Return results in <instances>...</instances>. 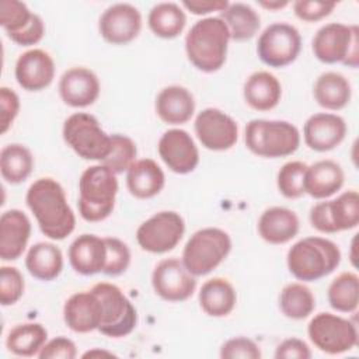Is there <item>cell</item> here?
Instances as JSON below:
<instances>
[{
    "instance_id": "1",
    "label": "cell",
    "mask_w": 359,
    "mask_h": 359,
    "mask_svg": "<svg viewBox=\"0 0 359 359\" xmlns=\"http://www.w3.org/2000/svg\"><path fill=\"white\" fill-rule=\"evenodd\" d=\"M25 202L48 238L63 240L73 233L76 216L63 187L56 180L43 177L34 181L27 191Z\"/></svg>"
},
{
    "instance_id": "2",
    "label": "cell",
    "mask_w": 359,
    "mask_h": 359,
    "mask_svg": "<svg viewBox=\"0 0 359 359\" xmlns=\"http://www.w3.org/2000/svg\"><path fill=\"white\" fill-rule=\"evenodd\" d=\"M230 32L220 17L196 21L185 36L188 60L201 72H217L226 62Z\"/></svg>"
},
{
    "instance_id": "3",
    "label": "cell",
    "mask_w": 359,
    "mask_h": 359,
    "mask_svg": "<svg viewBox=\"0 0 359 359\" xmlns=\"http://www.w3.org/2000/svg\"><path fill=\"white\" fill-rule=\"evenodd\" d=\"M339 262V247L324 237H304L296 241L286 255L289 272L303 282H316L332 273Z\"/></svg>"
},
{
    "instance_id": "4",
    "label": "cell",
    "mask_w": 359,
    "mask_h": 359,
    "mask_svg": "<svg viewBox=\"0 0 359 359\" xmlns=\"http://www.w3.org/2000/svg\"><path fill=\"white\" fill-rule=\"evenodd\" d=\"M116 174L104 164L86 168L79 180V213L90 223L105 220L115 208Z\"/></svg>"
},
{
    "instance_id": "5",
    "label": "cell",
    "mask_w": 359,
    "mask_h": 359,
    "mask_svg": "<svg viewBox=\"0 0 359 359\" xmlns=\"http://www.w3.org/2000/svg\"><path fill=\"white\" fill-rule=\"evenodd\" d=\"M244 142L247 149L258 157H286L299 149L300 132L287 121L252 119L245 126Z\"/></svg>"
},
{
    "instance_id": "6",
    "label": "cell",
    "mask_w": 359,
    "mask_h": 359,
    "mask_svg": "<svg viewBox=\"0 0 359 359\" xmlns=\"http://www.w3.org/2000/svg\"><path fill=\"white\" fill-rule=\"evenodd\" d=\"M231 250L230 236L217 227L195 231L182 250V264L194 276H203L216 269Z\"/></svg>"
},
{
    "instance_id": "7",
    "label": "cell",
    "mask_w": 359,
    "mask_h": 359,
    "mask_svg": "<svg viewBox=\"0 0 359 359\" xmlns=\"http://www.w3.org/2000/svg\"><path fill=\"white\" fill-rule=\"evenodd\" d=\"M311 49L316 59L325 65L342 63L356 69L359 66V28L341 22L325 24L314 34Z\"/></svg>"
},
{
    "instance_id": "8",
    "label": "cell",
    "mask_w": 359,
    "mask_h": 359,
    "mask_svg": "<svg viewBox=\"0 0 359 359\" xmlns=\"http://www.w3.org/2000/svg\"><path fill=\"white\" fill-rule=\"evenodd\" d=\"M63 140L81 158L102 161L111 150V136L87 112L72 114L63 123Z\"/></svg>"
},
{
    "instance_id": "9",
    "label": "cell",
    "mask_w": 359,
    "mask_h": 359,
    "mask_svg": "<svg viewBox=\"0 0 359 359\" xmlns=\"http://www.w3.org/2000/svg\"><path fill=\"white\" fill-rule=\"evenodd\" d=\"M91 290L102 304V320L98 331L109 338L129 335L137 324V311L125 293L114 283L98 282Z\"/></svg>"
},
{
    "instance_id": "10",
    "label": "cell",
    "mask_w": 359,
    "mask_h": 359,
    "mask_svg": "<svg viewBox=\"0 0 359 359\" xmlns=\"http://www.w3.org/2000/svg\"><path fill=\"white\" fill-rule=\"evenodd\" d=\"M307 335L318 351L328 355L345 353L358 345L356 324L325 311L316 314L310 320Z\"/></svg>"
},
{
    "instance_id": "11",
    "label": "cell",
    "mask_w": 359,
    "mask_h": 359,
    "mask_svg": "<svg viewBox=\"0 0 359 359\" xmlns=\"http://www.w3.org/2000/svg\"><path fill=\"white\" fill-rule=\"evenodd\" d=\"M302 50V36L296 27L287 22H273L259 35L257 53L269 67H285L293 63Z\"/></svg>"
},
{
    "instance_id": "12",
    "label": "cell",
    "mask_w": 359,
    "mask_h": 359,
    "mask_svg": "<svg viewBox=\"0 0 359 359\" xmlns=\"http://www.w3.org/2000/svg\"><path fill=\"white\" fill-rule=\"evenodd\" d=\"M185 233V223L180 213L161 210L144 220L136 230V240L143 251L164 254L174 250Z\"/></svg>"
},
{
    "instance_id": "13",
    "label": "cell",
    "mask_w": 359,
    "mask_h": 359,
    "mask_svg": "<svg viewBox=\"0 0 359 359\" xmlns=\"http://www.w3.org/2000/svg\"><path fill=\"white\" fill-rule=\"evenodd\" d=\"M151 286L157 296L165 302L188 300L195 289L196 279L178 258L161 259L153 269Z\"/></svg>"
},
{
    "instance_id": "14",
    "label": "cell",
    "mask_w": 359,
    "mask_h": 359,
    "mask_svg": "<svg viewBox=\"0 0 359 359\" xmlns=\"http://www.w3.org/2000/svg\"><path fill=\"white\" fill-rule=\"evenodd\" d=\"M194 129L202 146L213 151L229 150L238 139L237 122L217 108L202 109L195 118Z\"/></svg>"
},
{
    "instance_id": "15",
    "label": "cell",
    "mask_w": 359,
    "mask_h": 359,
    "mask_svg": "<svg viewBox=\"0 0 359 359\" xmlns=\"http://www.w3.org/2000/svg\"><path fill=\"white\" fill-rule=\"evenodd\" d=\"M142 29V14L129 3L109 6L100 17L98 31L112 45H126L137 38Z\"/></svg>"
},
{
    "instance_id": "16",
    "label": "cell",
    "mask_w": 359,
    "mask_h": 359,
    "mask_svg": "<svg viewBox=\"0 0 359 359\" xmlns=\"http://www.w3.org/2000/svg\"><path fill=\"white\" fill-rule=\"evenodd\" d=\"M158 156L175 174H189L199 164V150L192 136L184 129L165 130L157 144Z\"/></svg>"
},
{
    "instance_id": "17",
    "label": "cell",
    "mask_w": 359,
    "mask_h": 359,
    "mask_svg": "<svg viewBox=\"0 0 359 359\" xmlns=\"http://www.w3.org/2000/svg\"><path fill=\"white\" fill-rule=\"evenodd\" d=\"M346 136V122L331 112H318L307 118L303 126L304 143L314 151H330L338 147Z\"/></svg>"
},
{
    "instance_id": "18",
    "label": "cell",
    "mask_w": 359,
    "mask_h": 359,
    "mask_svg": "<svg viewBox=\"0 0 359 359\" xmlns=\"http://www.w3.org/2000/svg\"><path fill=\"white\" fill-rule=\"evenodd\" d=\"M100 80L97 74L81 66L67 69L59 80V95L62 101L73 108L93 105L100 95Z\"/></svg>"
},
{
    "instance_id": "19",
    "label": "cell",
    "mask_w": 359,
    "mask_h": 359,
    "mask_svg": "<svg viewBox=\"0 0 359 359\" xmlns=\"http://www.w3.org/2000/svg\"><path fill=\"white\" fill-rule=\"evenodd\" d=\"M15 80L27 91H41L55 79V62L43 49H29L15 62Z\"/></svg>"
},
{
    "instance_id": "20",
    "label": "cell",
    "mask_w": 359,
    "mask_h": 359,
    "mask_svg": "<svg viewBox=\"0 0 359 359\" xmlns=\"http://www.w3.org/2000/svg\"><path fill=\"white\" fill-rule=\"evenodd\" d=\"M65 324L77 334L98 330L102 320V304L93 292H79L72 294L63 306Z\"/></svg>"
},
{
    "instance_id": "21",
    "label": "cell",
    "mask_w": 359,
    "mask_h": 359,
    "mask_svg": "<svg viewBox=\"0 0 359 359\" xmlns=\"http://www.w3.org/2000/svg\"><path fill=\"white\" fill-rule=\"evenodd\" d=\"M31 222L20 209L6 210L0 217V258L3 261L18 259L28 244Z\"/></svg>"
},
{
    "instance_id": "22",
    "label": "cell",
    "mask_w": 359,
    "mask_h": 359,
    "mask_svg": "<svg viewBox=\"0 0 359 359\" xmlns=\"http://www.w3.org/2000/svg\"><path fill=\"white\" fill-rule=\"evenodd\" d=\"M105 259V240L95 234H81L69 247V262L80 275L90 276L102 272Z\"/></svg>"
},
{
    "instance_id": "23",
    "label": "cell",
    "mask_w": 359,
    "mask_h": 359,
    "mask_svg": "<svg viewBox=\"0 0 359 359\" xmlns=\"http://www.w3.org/2000/svg\"><path fill=\"white\" fill-rule=\"evenodd\" d=\"M300 222L297 215L283 206L265 209L258 219V233L269 244H285L299 233Z\"/></svg>"
},
{
    "instance_id": "24",
    "label": "cell",
    "mask_w": 359,
    "mask_h": 359,
    "mask_svg": "<svg viewBox=\"0 0 359 359\" xmlns=\"http://www.w3.org/2000/svg\"><path fill=\"white\" fill-rule=\"evenodd\" d=\"M195 112V100L182 86L164 87L156 97V114L168 125L187 123Z\"/></svg>"
},
{
    "instance_id": "25",
    "label": "cell",
    "mask_w": 359,
    "mask_h": 359,
    "mask_svg": "<svg viewBox=\"0 0 359 359\" xmlns=\"http://www.w3.org/2000/svg\"><path fill=\"white\" fill-rule=\"evenodd\" d=\"M345 174L339 163L325 158L307 167L304 189L314 199H327L344 185Z\"/></svg>"
},
{
    "instance_id": "26",
    "label": "cell",
    "mask_w": 359,
    "mask_h": 359,
    "mask_svg": "<svg viewBox=\"0 0 359 359\" xmlns=\"http://www.w3.org/2000/svg\"><path fill=\"white\" fill-rule=\"evenodd\" d=\"M164 184V171L151 158L136 160L126 171L128 191L137 199H150L158 195Z\"/></svg>"
},
{
    "instance_id": "27",
    "label": "cell",
    "mask_w": 359,
    "mask_h": 359,
    "mask_svg": "<svg viewBox=\"0 0 359 359\" xmlns=\"http://www.w3.org/2000/svg\"><path fill=\"white\" fill-rule=\"evenodd\" d=\"M243 95L245 102L255 111L273 109L282 97V86L276 76L269 72H254L244 83Z\"/></svg>"
},
{
    "instance_id": "28",
    "label": "cell",
    "mask_w": 359,
    "mask_h": 359,
    "mask_svg": "<svg viewBox=\"0 0 359 359\" xmlns=\"http://www.w3.org/2000/svg\"><path fill=\"white\" fill-rule=\"evenodd\" d=\"M314 100L320 107L328 111L344 109L352 97L349 80L338 72H325L320 74L313 87Z\"/></svg>"
},
{
    "instance_id": "29",
    "label": "cell",
    "mask_w": 359,
    "mask_h": 359,
    "mask_svg": "<svg viewBox=\"0 0 359 359\" xmlns=\"http://www.w3.org/2000/svg\"><path fill=\"white\" fill-rule=\"evenodd\" d=\"M201 309L210 317L229 316L237 303V293L233 285L220 276L206 280L199 290Z\"/></svg>"
},
{
    "instance_id": "30",
    "label": "cell",
    "mask_w": 359,
    "mask_h": 359,
    "mask_svg": "<svg viewBox=\"0 0 359 359\" xmlns=\"http://www.w3.org/2000/svg\"><path fill=\"white\" fill-rule=\"evenodd\" d=\"M25 268L31 276L49 282L56 279L63 269V254L60 248L48 241H41L29 247L25 257Z\"/></svg>"
},
{
    "instance_id": "31",
    "label": "cell",
    "mask_w": 359,
    "mask_h": 359,
    "mask_svg": "<svg viewBox=\"0 0 359 359\" xmlns=\"http://www.w3.org/2000/svg\"><path fill=\"white\" fill-rule=\"evenodd\" d=\"M230 32V39L236 42L250 41L259 29L261 18L258 13L245 3H229L219 15Z\"/></svg>"
},
{
    "instance_id": "32",
    "label": "cell",
    "mask_w": 359,
    "mask_h": 359,
    "mask_svg": "<svg viewBox=\"0 0 359 359\" xmlns=\"http://www.w3.org/2000/svg\"><path fill=\"white\" fill-rule=\"evenodd\" d=\"M48 341V331L39 323H24L10 330L6 338L7 349L24 358L38 356L39 351Z\"/></svg>"
},
{
    "instance_id": "33",
    "label": "cell",
    "mask_w": 359,
    "mask_h": 359,
    "mask_svg": "<svg viewBox=\"0 0 359 359\" xmlns=\"http://www.w3.org/2000/svg\"><path fill=\"white\" fill-rule=\"evenodd\" d=\"M187 15L177 3H158L147 15L150 31L163 39L177 38L185 28Z\"/></svg>"
},
{
    "instance_id": "34",
    "label": "cell",
    "mask_w": 359,
    "mask_h": 359,
    "mask_svg": "<svg viewBox=\"0 0 359 359\" xmlns=\"http://www.w3.org/2000/svg\"><path fill=\"white\" fill-rule=\"evenodd\" d=\"M34 157L28 147L20 143H11L0 151V172L8 184H21L32 172Z\"/></svg>"
},
{
    "instance_id": "35",
    "label": "cell",
    "mask_w": 359,
    "mask_h": 359,
    "mask_svg": "<svg viewBox=\"0 0 359 359\" xmlns=\"http://www.w3.org/2000/svg\"><path fill=\"white\" fill-rule=\"evenodd\" d=\"M279 309L287 318L303 320L314 311L316 297L304 283L292 282L280 290Z\"/></svg>"
},
{
    "instance_id": "36",
    "label": "cell",
    "mask_w": 359,
    "mask_h": 359,
    "mask_svg": "<svg viewBox=\"0 0 359 359\" xmlns=\"http://www.w3.org/2000/svg\"><path fill=\"white\" fill-rule=\"evenodd\" d=\"M330 306L339 313H355L359 306V276L342 272L334 278L327 290Z\"/></svg>"
},
{
    "instance_id": "37",
    "label": "cell",
    "mask_w": 359,
    "mask_h": 359,
    "mask_svg": "<svg viewBox=\"0 0 359 359\" xmlns=\"http://www.w3.org/2000/svg\"><path fill=\"white\" fill-rule=\"evenodd\" d=\"M328 213L335 233L355 229L359 224V194L349 189L328 201Z\"/></svg>"
},
{
    "instance_id": "38",
    "label": "cell",
    "mask_w": 359,
    "mask_h": 359,
    "mask_svg": "<svg viewBox=\"0 0 359 359\" xmlns=\"http://www.w3.org/2000/svg\"><path fill=\"white\" fill-rule=\"evenodd\" d=\"M137 149L135 142L121 133L111 135V150L109 154L101 161L115 174L128 171L129 167L136 161Z\"/></svg>"
},
{
    "instance_id": "39",
    "label": "cell",
    "mask_w": 359,
    "mask_h": 359,
    "mask_svg": "<svg viewBox=\"0 0 359 359\" xmlns=\"http://www.w3.org/2000/svg\"><path fill=\"white\" fill-rule=\"evenodd\" d=\"M307 164L303 161H287L278 171L276 185L279 192L287 199H297L306 194L304 181Z\"/></svg>"
},
{
    "instance_id": "40",
    "label": "cell",
    "mask_w": 359,
    "mask_h": 359,
    "mask_svg": "<svg viewBox=\"0 0 359 359\" xmlns=\"http://www.w3.org/2000/svg\"><path fill=\"white\" fill-rule=\"evenodd\" d=\"M35 13L28 6L18 0H1L0 1V25L6 31L7 36L20 34L31 21Z\"/></svg>"
},
{
    "instance_id": "41",
    "label": "cell",
    "mask_w": 359,
    "mask_h": 359,
    "mask_svg": "<svg viewBox=\"0 0 359 359\" xmlns=\"http://www.w3.org/2000/svg\"><path fill=\"white\" fill-rule=\"evenodd\" d=\"M104 240L107 245V259L102 273L108 276H118L130 265V250L126 243L116 237H104Z\"/></svg>"
},
{
    "instance_id": "42",
    "label": "cell",
    "mask_w": 359,
    "mask_h": 359,
    "mask_svg": "<svg viewBox=\"0 0 359 359\" xmlns=\"http://www.w3.org/2000/svg\"><path fill=\"white\" fill-rule=\"evenodd\" d=\"M25 283L22 273L15 266L0 268V303L1 306L15 304L24 294Z\"/></svg>"
},
{
    "instance_id": "43",
    "label": "cell",
    "mask_w": 359,
    "mask_h": 359,
    "mask_svg": "<svg viewBox=\"0 0 359 359\" xmlns=\"http://www.w3.org/2000/svg\"><path fill=\"white\" fill-rule=\"evenodd\" d=\"M261 356L259 346L247 337L227 339L220 348L222 359H259Z\"/></svg>"
},
{
    "instance_id": "44",
    "label": "cell",
    "mask_w": 359,
    "mask_h": 359,
    "mask_svg": "<svg viewBox=\"0 0 359 359\" xmlns=\"http://www.w3.org/2000/svg\"><path fill=\"white\" fill-rule=\"evenodd\" d=\"M335 1H307L297 0L293 3L294 15L306 22H316L328 17L335 8Z\"/></svg>"
},
{
    "instance_id": "45",
    "label": "cell",
    "mask_w": 359,
    "mask_h": 359,
    "mask_svg": "<svg viewBox=\"0 0 359 359\" xmlns=\"http://www.w3.org/2000/svg\"><path fill=\"white\" fill-rule=\"evenodd\" d=\"M76 356V344L67 337H56L46 341L38 353L39 359H74Z\"/></svg>"
},
{
    "instance_id": "46",
    "label": "cell",
    "mask_w": 359,
    "mask_h": 359,
    "mask_svg": "<svg viewBox=\"0 0 359 359\" xmlns=\"http://www.w3.org/2000/svg\"><path fill=\"white\" fill-rule=\"evenodd\" d=\"M0 109H1L0 133L4 135L13 125L20 111V98L14 90L8 87L0 88Z\"/></svg>"
},
{
    "instance_id": "47",
    "label": "cell",
    "mask_w": 359,
    "mask_h": 359,
    "mask_svg": "<svg viewBox=\"0 0 359 359\" xmlns=\"http://www.w3.org/2000/svg\"><path fill=\"white\" fill-rule=\"evenodd\" d=\"M276 359H310L311 351L300 338L283 339L275 349Z\"/></svg>"
},
{
    "instance_id": "48",
    "label": "cell",
    "mask_w": 359,
    "mask_h": 359,
    "mask_svg": "<svg viewBox=\"0 0 359 359\" xmlns=\"http://www.w3.org/2000/svg\"><path fill=\"white\" fill-rule=\"evenodd\" d=\"M43 35H45L43 20L38 14H34L32 21L20 34L10 36V39L13 42H15L17 45L31 46V45L38 43L43 38Z\"/></svg>"
},
{
    "instance_id": "49",
    "label": "cell",
    "mask_w": 359,
    "mask_h": 359,
    "mask_svg": "<svg viewBox=\"0 0 359 359\" xmlns=\"http://www.w3.org/2000/svg\"><path fill=\"white\" fill-rule=\"evenodd\" d=\"M309 219H310L311 226L316 230H318L320 233H324V234H334L335 233V229L331 223L330 213H328V201L316 203L310 209Z\"/></svg>"
},
{
    "instance_id": "50",
    "label": "cell",
    "mask_w": 359,
    "mask_h": 359,
    "mask_svg": "<svg viewBox=\"0 0 359 359\" xmlns=\"http://www.w3.org/2000/svg\"><path fill=\"white\" fill-rule=\"evenodd\" d=\"M182 6L195 15H205L212 11H224L229 6L226 0H185Z\"/></svg>"
},
{
    "instance_id": "51",
    "label": "cell",
    "mask_w": 359,
    "mask_h": 359,
    "mask_svg": "<svg viewBox=\"0 0 359 359\" xmlns=\"http://www.w3.org/2000/svg\"><path fill=\"white\" fill-rule=\"evenodd\" d=\"M83 358L84 359H87V358H115V355L112 352H109V351L94 348V349H90V351L84 352Z\"/></svg>"
},
{
    "instance_id": "52",
    "label": "cell",
    "mask_w": 359,
    "mask_h": 359,
    "mask_svg": "<svg viewBox=\"0 0 359 359\" xmlns=\"http://www.w3.org/2000/svg\"><path fill=\"white\" fill-rule=\"evenodd\" d=\"M258 4L264 8H268V10H279V8H283L289 4V1H279V0H275V1H258Z\"/></svg>"
}]
</instances>
